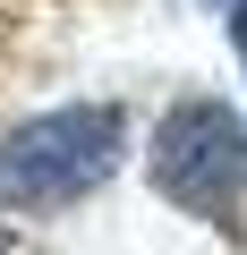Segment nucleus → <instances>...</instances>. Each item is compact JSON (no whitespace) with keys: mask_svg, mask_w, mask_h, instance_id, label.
<instances>
[{"mask_svg":"<svg viewBox=\"0 0 247 255\" xmlns=\"http://www.w3.org/2000/svg\"><path fill=\"white\" fill-rule=\"evenodd\" d=\"M145 179L162 204H179L188 221H230L247 213V119L222 94H179L154 119L145 145Z\"/></svg>","mask_w":247,"mask_h":255,"instance_id":"obj_2","label":"nucleus"},{"mask_svg":"<svg viewBox=\"0 0 247 255\" xmlns=\"http://www.w3.org/2000/svg\"><path fill=\"white\" fill-rule=\"evenodd\" d=\"M0 255H9V230H0Z\"/></svg>","mask_w":247,"mask_h":255,"instance_id":"obj_4","label":"nucleus"},{"mask_svg":"<svg viewBox=\"0 0 247 255\" xmlns=\"http://www.w3.org/2000/svg\"><path fill=\"white\" fill-rule=\"evenodd\" d=\"M205 9H230V0H205Z\"/></svg>","mask_w":247,"mask_h":255,"instance_id":"obj_5","label":"nucleus"},{"mask_svg":"<svg viewBox=\"0 0 247 255\" xmlns=\"http://www.w3.org/2000/svg\"><path fill=\"white\" fill-rule=\"evenodd\" d=\"M128 162V111L119 102H51L9 119L0 136V204L9 213H68L102 196Z\"/></svg>","mask_w":247,"mask_h":255,"instance_id":"obj_1","label":"nucleus"},{"mask_svg":"<svg viewBox=\"0 0 247 255\" xmlns=\"http://www.w3.org/2000/svg\"><path fill=\"white\" fill-rule=\"evenodd\" d=\"M222 17H230V51H239V68H247V0H230Z\"/></svg>","mask_w":247,"mask_h":255,"instance_id":"obj_3","label":"nucleus"}]
</instances>
